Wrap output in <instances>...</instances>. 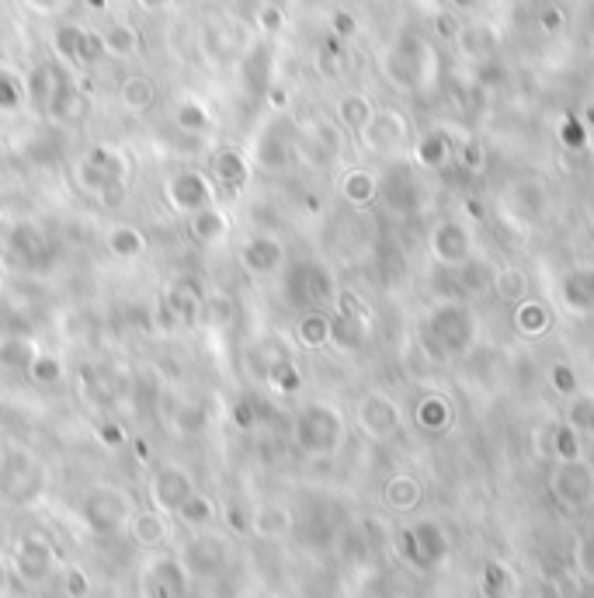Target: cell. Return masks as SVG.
<instances>
[{"label": "cell", "mask_w": 594, "mask_h": 598, "mask_svg": "<svg viewBox=\"0 0 594 598\" xmlns=\"http://www.w3.org/2000/svg\"><path fill=\"white\" fill-rule=\"evenodd\" d=\"M80 515H84L87 529L94 532V536H115V532H122L132 519V501L126 491H119V487H91L87 491V498L80 501Z\"/></svg>", "instance_id": "cell-1"}, {"label": "cell", "mask_w": 594, "mask_h": 598, "mask_svg": "<svg viewBox=\"0 0 594 598\" xmlns=\"http://www.w3.org/2000/svg\"><path fill=\"white\" fill-rule=\"evenodd\" d=\"M42 484V470L28 452H7L4 463H0V494L14 505H25L35 498Z\"/></svg>", "instance_id": "cell-2"}, {"label": "cell", "mask_w": 594, "mask_h": 598, "mask_svg": "<svg viewBox=\"0 0 594 598\" xmlns=\"http://www.w3.org/2000/svg\"><path fill=\"white\" fill-rule=\"evenodd\" d=\"M195 491V480L188 470H181V466L167 463L160 466L157 473H153L150 480V498H153V508L164 515H174L181 508V501L188 498V494Z\"/></svg>", "instance_id": "cell-3"}, {"label": "cell", "mask_w": 594, "mask_h": 598, "mask_svg": "<svg viewBox=\"0 0 594 598\" xmlns=\"http://www.w3.org/2000/svg\"><path fill=\"white\" fill-rule=\"evenodd\" d=\"M188 567L174 557H157L150 567H146V578H143V592L146 598H185L188 592Z\"/></svg>", "instance_id": "cell-4"}, {"label": "cell", "mask_w": 594, "mask_h": 598, "mask_svg": "<svg viewBox=\"0 0 594 598\" xmlns=\"http://www.w3.org/2000/svg\"><path fill=\"white\" fill-rule=\"evenodd\" d=\"M14 571H18L21 581H28V585H39V581H46L49 574L56 571L53 546H49L42 536H25L18 543V550H14Z\"/></svg>", "instance_id": "cell-5"}, {"label": "cell", "mask_w": 594, "mask_h": 598, "mask_svg": "<svg viewBox=\"0 0 594 598\" xmlns=\"http://www.w3.org/2000/svg\"><path fill=\"white\" fill-rule=\"evenodd\" d=\"M226 553H230V546H226L223 536H216V532H198V536L188 543V574H198V578H209V574H219L226 564Z\"/></svg>", "instance_id": "cell-6"}, {"label": "cell", "mask_w": 594, "mask_h": 598, "mask_svg": "<svg viewBox=\"0 0 594 598\" xmlns=\"http://www.w3.org/2000/svg\"><path fill=\"white\" fill-rule=\"evenodd\" d=\"M60 49H63L66 60L84 63V67H91V63H98L101 56H105V42H101V32H91V28H84V25H66V28H60Z\"/></svg>", "instance_id": "cell-7"}, {"label": "cell", "mask_w": 594, "mask_h": 598, "mask_svg": "<svg viewBox=\"0 0 594 598\" xmlns=\"http://www.w3.org/2000/svg\"><path fill=\"white\" fill-rule=\"evenodd\" d=\"M171 202H174V209H181V213H198L202 206H212V185L205 178H198V174H178V178L171 181Z\"/></svg>", "instance_id": "cell-8"}, {"label": "cell", "mask_w": 594, "mask_h": 598, "mask_svg": "<svg viewBox=\"0 0 594 598\" xmlns=\"http://www.w3.org/2000/svg\"><path fill=\"white\" fill-rule=\"evenodd\" d=\"M126 529L132 532V539H136L139 546H146V550H157V546H164L167 536H171L167 515L157 512V508H150V512H132Z\"/></svg>", "instance_id": "cell-9"}, {"label": "cell", "mask_w": 594, "mask_h": 598, "mask_svg": "<svg viewBox=\"0 0 594 598\" xmlns=\"http://www.w3.org/2000/svg\"><path fill=\"white\" fill-rule=\"evenodd\" d=\"M119 105L132 115H143L157 105V84L146 74H129L119 87Z\"/></svg>", "instance_id": "cell-10"}, {"label": "cell", "mask_w": 594, "mask_h": 598, "mask_svg": "<svg viewBox=\"0 0 594 598\" xmlns=\"http://www.w3.org/2000/svg\"><path fill=\"white\" fill-rule=\"evenodd\" d=\"M240 261H244L247 272L254 275H268L278 268V261H282V244L271 237H254L244 244V251H240Z\"/></svg>", "instance_id": "cell-11"}, {"label": "cell", "mask_w": 594, "mask_h": 598, "mask_svg": "<svg viewBox=\"0 0 594 598\" xmlns=\"http://www.w3.org/2000/svg\"><path fill=\"white\" fill-rule=\"evenodd\" d=\"M209 171H212V188H226V192H237V188L244 185L247 167H244V160H240L233 150H219L216 157H212Z\"/></svg>", "instance_id": "cell-12"}, {"label": "cell", "mask_w": 594, "mask_h": 598, "mask_svg": "<svg viewBox=\"0 0 594 598\" xmlns=\"http://www.w3.org/2000/svg\"><path fill=\"white\" fill-rule=\"evenodd\" d=\"M101 42H105V56H115V60H129V56L139 53V32L126 21H115L101 32Z\"/></svg>", "instance_id": "cell-13"}, {"label": "cell", "mask_w": 594, "mask_h": 598, "mask_svg": "<svg viewBox=\"0 0 594 598\" xmlns=\"http://www.w3.org/2000/svg\"><path fill=\"white\" fill-rule=\"evenodd\" d=\"M192 237L198 244L212 247L216 240L226 237V216L216 206H202L198 213H192Z\"/></svg>", "instance_id": "cell-14"}, {"label": "cell", "mask_w": 594, "mask_h": 598, "mask_svg": "<svg viewBox=\"0 0 594 598\" xmlns=\"http://www.w3.org/2000/svg\"><path fill=\"white\" fill-rule=\"evenodd\" d=\"M174 515H178L185 525H192V529H209V525L216 522V505H212L205 494L192 491L185 501H181V508Z\"/></svg>", "instance_id": "cell-15"}, {"label": "cell", "mask_w": 594, "mask_h": 598, "mask_svg": "<svg viewBox=\"0 0 594 598\" xmlns=\"http://www.w3.org/2000/svg\"><path fill=\"white\" fill-rule=\"evenodd\" d=\"M108 251L115 258H139L146 251V237L136 230V226H112L108 233Z\"/></svg>", "instance_id": "cell-16"}, {"label": "cell", "mask_w": 594, "mask_h": 598, "mask_svg": "<svg viewBox=\"0 0 594 598\" xmlns=\"http://www.w3.org/2000/svg\"><path fill=\"white\" fill-rule=\"evenodd\" d=\"M174 122H178L185 133H202L205 126H209V112H205L202 101L195 98H185L178 108H174Z\"/></svg>", "instance_id": "cell-17"}, {"label": "cell", "mask_w": 594, "mask_h": 598, "mask_svg": "<svg viewBox=\"0 0 594 598\" xmlns=\"http://www.w3.org/2000/svg\"><path fill=\"white\" fill-rule=\"evenodd\" d=\"M21 98H25L21 80L14 74H0V108H4V112H14V108L21 105Z\"/></svg>", "instance_id": "cell-18"}, {"label": "cell", "mask_w": 594, "mask_h": 598, "mask_svg": "<svg viewBox=\"0 0 594 598\" xmlns=\"http://www.w3.org/2000/svg\"><path fill=\"white\" fill-rule=\"evenodd\" d=\"M32 373L35 379H42V383H49L53 376H60V366H56L53 359H46V355H39V359L32 362Z\"/></svg>", "instance_id": "cell-19"}, {"label": "cell", "mask_w": 594, "mask_h": 598, "mask_svg": "<svg viewBox=\"0 0 594 598\" xmlns=\"http://www.w3.org/2000/svg\"><path fill=\"white\" fill-rule=\"evenodd\" d=\"M143 11H164V7H171V0H136Z\"/></svg>", "instance_id": "cell-20"}, {"label": "cell", "mask_w": 594, "mask_h": 598, "mask_svg": "<svg viewBox=\"0 0 594 598\" xmlns=\"http://www.w3.org/2000/svg\"><path fill=\"white\" fill-rule=\"evenodd\" d=\"M4 585H7V564L4 557H0V592H4Z\"/></svg>", "instance_id": "cell-21"}]
</instances>
